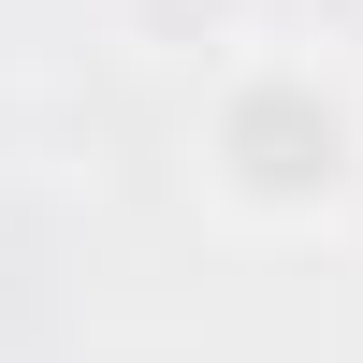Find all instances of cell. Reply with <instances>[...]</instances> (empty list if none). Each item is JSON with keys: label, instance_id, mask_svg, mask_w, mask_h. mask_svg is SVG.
I'll list each match as a JSON object with an SVG mask.
<instances>
[{"label": "cell", "instance_id": "obj_1", "mask_svg": "<svg viewBox=\"0 0 363 363\" xmlns=\"http://www.w3.org/2000/svg\"><path fill=\"white\" fill-rule=\"evenodd\" d=\"M203 189L233 218H349L363 203V102L320 58H233L203 102Z\"/></svg>", "mask_w": 363, "mask_h": 363}, {"label": "cell", "instance_id": "obj_2", "mask_svg": "<svg viewBox=\"0 0 363 363\" xmlns=\"http://www.w3.org/2000/svg\"><path fill=\"white\" fill-rule=\"evenodd\" d=\"M145 44H189V58H233L247 44V0H131Z\"/></svg>", "mask_w": 363, "mask_h": 363}]
</instances>
